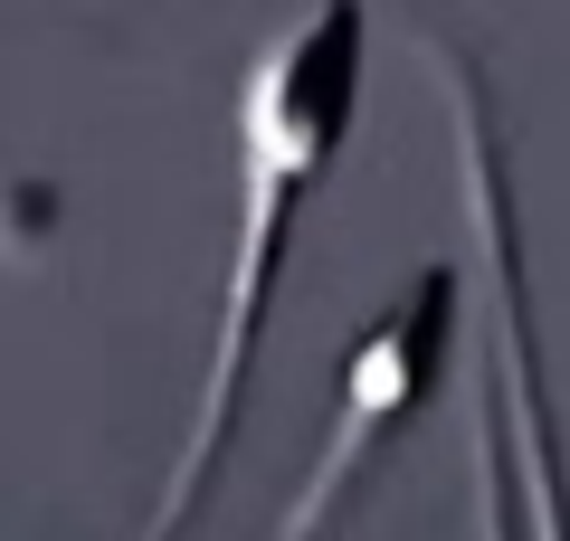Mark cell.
I'll list each match as a JSON object with an SVG mask.
<instances>
[{
	"label": "cell",
	"instance_id": "obj_1",
	"mask_svg": "<svg viewBox=\"0 0 570 541\" xmlns=\"http://www.w3.org/2000/svg\"><path fill=\"white\" fill-rule=\"evenodd\" d=\"M362 96H371V0H305L238 67V105H228L238 219H228L219 323H209V381L190 400L181 456H171V475H163V494H153V513H142L134 541H181L200 522L209 484H219L228 446H238L247 381H257L276 295L295 276V238H305L324 180L343 171L352 134H362Z\"/></svg>",
	"mask_w": 570,
	"mask_h": 541
},
{
	"label": "cell",
	"instance_id": "obj_2",
	"mask_svg": "<svg viewBox=\"0 0 570 541\" xmlns=\"http://www.w3.org/2000/svg\"><path fill=\"white\" fill-rule=\"evenodd\" d=\"M456 77V153H466V209L485 238L494 276V390H485V541H570V475H561V427H551L542 352H532V285H523V228H513V180L494 96L456 48H438Z\"/></svg>",
	"mask_w": 570,
	"mask_h": 541
},
{
	"label": "cell",
	"instance_id": "obj_3",
	"mask_svg": "<svg viewBox=\"0 0 570 541\" xmlns=\"http://www.w3.org/2000/svg\"><path fill=\"white\" fill-rule=\"evenodd\" d=\"M456 304H466L456 257H428L419 276H409L400 295H390L381 314L352 333L343 390H333V427H324V456H314L305 494L285 503L276 541H324L333 522L352 513V494L381 475V456L409 437V427H419V409L438 400L448 352H456Z\"/></svg>",
	"mask_w": 570,
	"mask_h": 541
}]
</instances>
